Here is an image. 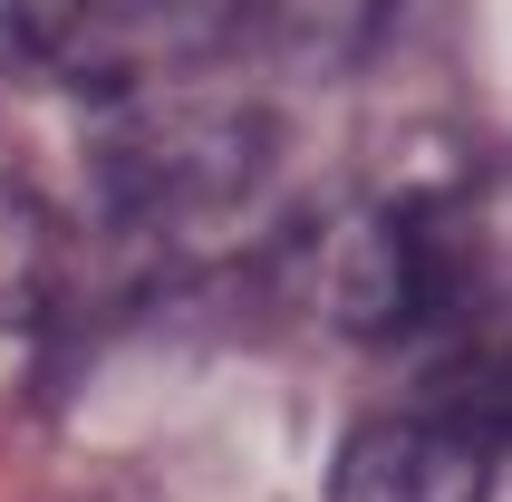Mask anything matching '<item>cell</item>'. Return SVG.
Returning <instances> with one entry per match:
<instances>
[{
  "label": "cell",
  "mask_w": 512,
  "mask_h": 502,
  "mask_svg": "<svg viewBox=\"0 0 512 502\" xmlns=\"http://www.w3.org/2000/svg\"><path fill=\"white\" fill-rule=\"evenodd\" d=\"M493 474H503V387H464L368 416L329 474V502H493Z\"/></svg>",
  "instance_id": "obj_1"
},
{
  "label": "cell",
  "mask_w": 512,
  "mask_h": 502,
  "mask_svg": "<svg viewBox=\"0 0 512 502\" xmlns=\"http://www.w3.org/2000/svg\"><path fill=\"white\" fill-rule=\"evenodd\" d=\"M58 290V213L29 194L20 174H0V338L29 329Z\"/></svg>",
  "instance_id": "obj_2"
},
{
  "label": "cell",
  "mask_w": 512,
  "mask_h": 502,
  "mask_svg": "<svg viewBox=\"0 0 512 502\" xmlns=\"http://www.w3.org/2000/svg\"><path fill=\"white\" fill-rule=\"evenodd\" d=\"M87 10H97V0H0V68H10V78L58 68V58L87 39Z\"/></svg>",
  "instance_id": "obj_3"
},
{
  "label": "cell",
  "mask_w": 512,
  "mask_h": 502,
  "mask_svg": "<svg viewBox=\"0 0 512 502\" xmlns=\"http://www.w3.org/2000/svg\"><path fill=\"white\" fill-rule=\"evenodd\" d=\"M377 20H387V0H281V29L319 58V68L358 58V39H368Z\"/></svg>",
  "instance_id": "obj_4"
}]
</instances>
